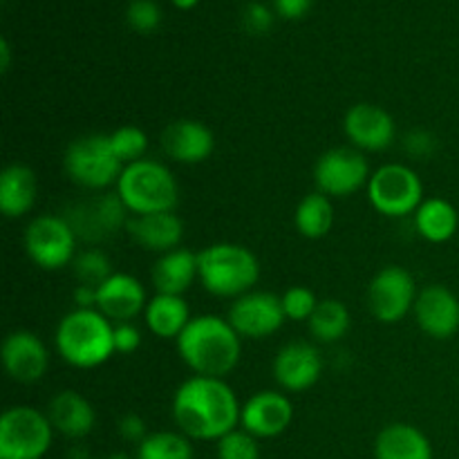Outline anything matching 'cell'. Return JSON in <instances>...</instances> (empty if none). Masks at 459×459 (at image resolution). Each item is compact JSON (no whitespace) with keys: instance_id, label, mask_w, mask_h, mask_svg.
Returning a JSON list of instances; mask_svg holds the SVG:
<instances>
[{"instance_id":"cell-42","label":"cell","mask_w":459,"mask_h":459,"mask_svg":"<svg viewBox=\"0 0 459 459\" xmlns=\"http://www.w3.org/2000/svg\"><path fill=\"white\" fill-rule=\"evenodd\" d=\"M0 70H9V43L7 40H0Z\"/></svg>"},{"instance_id":"cell-16","label":"cell","mask_w":459,"mask_h":459,"mask_svg":"<svg viewBox=\"0 0 459 459\" xmlns=\"http://www.w3.org/2000/svg\"><path fill=\"white\" fill-rule=\"evenodd\" d=\"M3 366L18 384H36L48 372L49 352L34 332H12L3 341Z\"/></svg>"},{"instance_id":"cell-20","label":"cell","mask_w":459,"mask_h":459,"mask_svg":"<svg viewBox=\"0 0 459 459\" xmlns=\"http://www.w3.org/2000/svg\"><path fill=\"white\" fill-rule=\"evenodd\" d=\"M146 290L130 273H112L97 290V309L117 325L130 323L146 309Z\"/></svg>"},{"instance_id":"cell-39","label":"cell","mask_w":459,"mask_h":459,"mask_svg":"<svg viewBox=\"0 0 459 459\" xmlns=\"http://www.w3.org/2000/svg\"><path fill=\"white\" fill-rule=\"evenodd\" d=\"M119 435L126 442H133L139 446L151 433L146 430V421L142 417L134 415V412H128V415H124L119 420Z\"/></svg>"},{"instance_id":"cell-14","label":"cell","mask_w":459,"mask_h":459,"mask_svg":"<svg viewBox=\"0 0 459 459\" xmlns=\"http://www.w3.org/2000/svg\"><path fill=\"white\" fill-rule=\"evenodd\" d=\"M294 420V406L290 397L273 390H260L247 399L240 412V426L255 439L278 437L290 429Z\"/></svg>"},{"instance_id":"cell-35","label":"cell","mask_w":459,"mask_h":459,"mask_svg":"<svg viewBox=\"0 0 459 459\" xmlns=\"http://www.w3.org/2000/svg\"><path fill=\"white\" fill-rule=\"evenodd\" d=\"M126 21L134 31H155L161 22V9L155 0H130L126 7Z\"/></svg>"},{"instance_id":"cell-3","label":"cell","mask_w":459,"mask_h":459,"mask_svg":"<svg viewBox=\"0 0 459 459\" xmlns=\"http://www.w3.org/2000/svg\"><path fill=\"white\" fill-rule=\"evenodd\" d=\"M56 350L61 359L81 370L103 366L115 350V323L97 307L65 314L56 327Z\"/></svg>"},{"instance_id":"cell-13","label":"cell","mask_w":459,"mask_h":459,"mask_svg":"<svg viewBox=\"0 0 459 459\" xmlns=\"http://www.w3.org/2000/svg\"><path fill=\"white\" fill-rule=\"evenodd\" d=\"M126 213H128V209L124 206V202L119 200L117 193H112V195H99L72 206L65 220L74 229L76 238L101 242L115 236L121 227H128Z\"/></svg>"},{"instance_id":"cell-36","label":"cell","mask_w":459,"mask_h":459,"mask_svg":"<svg viewBox=\"0 0 459 459\" xmlns=\"http://www.w3.org/2000/svg\"><path fill=\"white\" fill-rule=\"evenodd\" d=\"M242 25H245L249 34H264L273 25L272 9L264 3H260V0H254V3H249L242 9Z\"/></svg>"},{"instance_id":"cell-29","label":"cell","mask_w":459,"mask_h":459,"mask_svg":"<svg viewBox=\"0 0 459 459\" xmlns=\"http://www.w3.org/2000/svg\"><path fill=\"white\" fill-rule=\"evenodd\" d=\"M309 332L321 343H336L343 339L350 330V312L341 300L325 299L318 300L312 318H309Z\"/></svg>"},{"instance_id":"cell-32","label":"cell","mask_w":459,"mask_h":459,"mask_svg":"<svg viewBox=\"0 0 459 459\" xmlns=\"http://www.w3.org/2000/svg\"><path fill=\"white\" fill-rule=\"evenodd\" d=\"M110 143L121 164L128 166L133 161L143 160V152L148 148V134L137 126H121L110 134Z\"/></svg>"},{"instance_id":"cell-8","label":"cell","mask_w":459,"mask_h":459,"mask_svg":"<svg viewBox=\"0 0 459 459\" xmlns=\"http://www.w3.org/2000/svg\"><path fill=\"white\" fill-rule=\"evenodd\" d=\"M368 200L377 213L403 218L420 209L424 202V184L420 175L403 164H385L372 173L368 182Z\"/></svg>"},{"instance_id":"cell-10","label":"cell","mask_w":459,"mask_h":459,"mask_svg":"<svg viewBox=\"0 0 459 459\" xmlns=\"http://www.w3.org/2000/svg\"><path fill=\"white\" fill-rule=\"evenodd\" d=\"M372 173L359 148L339 146L323 152L314 166V182L327 197H350L368 186Z\"/></svg>"},{"instance_id":"cell-43","label":"cell","mask_w":459,"mask_h":459,"mask_svg":"<svg viewBox=\"0 0 459 459\" xmlns=\"http://www.w3.org/2000/svg\"><path fill=\"white\" fill-rule=\"evenodd\" d=\"M67 459H92V455H90L85 448H72V451L67 453Z\"/></svg>"},{"instance_id":"cell-27","label":"cell","mask_w":459,"mask_h":459,"mask_svg":"<svg viewBox=\"0 0 459 459\" xmlns=\"http://www.w3.org/2000/svg\"><path fill=\"white\" fill-rule=\"evenodd\" d=\"M459 215L457 209L448 200L442 197H430L420 204L415 211V229L424 240L433 245L448 242L457 233Z\"/></svg>"},{"instance_id":"cell-45","label":"cell","mask_w":459,"mask_h":459,"mask_svg":"<svg viewBox=\"0 0 459 459\" xmlns=\"http://www.w3.org/2000/svg\"><path fill=\"white\" fill-rule=\"evenodd\" d=\"M106 459H133V457H128L126 453H112V455H108Z\"/></svg>"},{"instance_id":"cell-25","label":"cell","mask_w":459,"mask_h":459,"mask_svg":"<svg viewBox=\"0 0 459 459\" xmlns=\"http://www.w3.org/2000/svg\"><path fill=\"white\" fill-rule=\"evenodd\" d=\"M377 459H433V446L420 429L411 424H390L375 444Z\"/></svg>"},{"instance_id":"cell-44","label":"cell","mask_w":459,"mask_h":459,"mask_svg":"<svg viewBox=\"0 0 459 459\" xmlns=\"http://www.w3.org/2000/svg\"><path fill=\"white\" fill-rule=\"evenodd\" d=\"M197 0H173L175 7H179V9H191Z\"/></svg>"},{"instance_id":"cell-34","label":"cell","mask_w":459,"mask_h":459,"mask_svg":"<svg viewBox=\"0 0 459 459\" xmlns=\"http://www.w3.org/2000/svg\"><path fill=\"white\" fill-rule=\"evenodd\" d=\"M281 300L282 309H285V316L290 318V321H309L318 305V299L314 296V291L303 285L290 287V290L281 296Z\"/></svg>"},{"instance_id":"cell-30","label":"cell","mask_w":459,"mask_h":459,"mask_svg":"<svg viewBox=\"0 0 459 459\" xmlns=\"http://www.w3.org/2000/svg\"><path fill=\"white\" fill-rule=\"evenodd\" d=\"M137 459H193L191 437L173 430L151 433L137 446Z\"/></svg>"},{"instance_id":"cell-24","label":"cell","mask_w":459,"mask_h":459,"mask_svg":"<svg viewBox=\"0 0 459 459\" xmlns=\"http://www.w3.org/2000/svg\"><path fill=\"white\" fill-rule=\"evenodd\" d=\"M200 278L197 272V254L188 249H173L161 254L152 267V285L157 294L182 296L188 287Z\"/></svg>"},{"instance_id":"cell-9","label":"cell","mask_w":459,"mask_h":459,"mask_svg":"<svg viewBox=\"0 0 459 459\" xmlns=\"http://www.w3.org/2000/svg\"><path fill=\"white\" fill-rule=\"evenodd\" d=\"M25 251L36 267L56 272L74 263L76 233L65 215H39L25 229Z\"/></svg>"},{"instance_id":"cell-22","label":"cell","mask_w":459,"mask_h":459,"mask_svg":"<svg viewBox=\"0 0 459 459\" xmlns=\"http://www.w3.org/2000/svg\"><path fill=\"white\" fill-rule=\"evenodd\" d=\"M48 417L52 421L54 430L70 439L85 437V435L92 433L94 424H97V412H94L92 403L83 394L74 393V390L58 393L49 402Z\"/></svg>"},{"instance_id":"cell-4","label":"cell","mask_w":459,"mask_h":459,"mask_svg":"<svg viewBox=\"0 0 459 459\" xmlns=\"http://www.w3.org/2000/svg\"><path fill=\"white\" fill-rule=\"evenodd\" d=\"M197 272L209 294L236 300L254 291L260 278V263L247 247L218 242L197 254Z\"/></svg>"},{"instance_id":"cell-15","label":"cell","mask_w":459,"mask_h":459,"mask_svg":"<svg viewBox=\"0 0 459 459\" xmlns=\"http://www.w3.org/2000/svg\"><path fill=\"white\" fill-rule=\"evenodd\" d=\"M323 372V359L318 348L305 341L287 343L278 350L273 359V377L278 385L287 393H303L309 390Z\"/></svg>"},{"instance_id":"cell-6","label":"cell","mask_w":459,"mask_h":459,"mask_svg":"<svg viewBox=\"0 0 459 459\" xmlns=\"http://www.w3.org/2000/svg\"><path fill=\"white\" fill-rule=\"evenodd\" d=\"M67 178L90 191H103L119 182L121 164L110 143V134H83L65 148L63 157Z\"/></svg>"},{"instance_id":"cell-40","label":"cell","mask_w":459,"mask_h":459,"mask_svg":"<svg viewBox=\"0 0 459 459\" xmlns=\"http://www.w3.org/2000/svg\"><path fill=\"white\" fill-rule=\"evenodd\" d=\"M273 7H276V12L281 13L282 18L294 21V18L305 16V13L309 12L312 0H273Z\"/></svg>"},{"instance_id":"cell-37","label":"cell","mask_w":459,"mask_h":459,"mask_svg":"<svg viewBox=\"0 0 459 459\" xmlns=\"http://www.w3.org/2000/svg\"><path fill=\"white\" fill-rule=\"evenodd\" d=\"M403 148H406L408 155L417 157V160H426V157L435 155V151H437V139H435V134L426 133V130H412L403 139Z\"/></svg>"},{"instance_id":"cell-38","label":"cell","mask_w":459,"mask_h":459,"mask_svg":"<svg viewBox=\"0 0 459 459\" xmlns=\"http://www.w3.org/2000/svg\"><path fill=\"white\" fill-rule=\"evenodd\" d=\"M142 345V334L133 323H117L115 325V350L121 354L137 352Z\"/></svg>"},{"instance_id":"cell-17","label":"cell","mask_w":459,"mask_h":459,"mask_svg":"<svg viewBox=\"0 0 459 459\" xmlns=\"http://www.w3.org/2000/svg\"><path fill=\"white\" fill-rule=\"evenodd\" d=\"M415 318L430 339H451L459 330V299L442 285H429L417 294Z\"/></svg>"},{"instance_id":"cell-28","label":"cell","mask_w":459,"mask_h":459,"mask_svg":"<svg viewBox=\"0 0 459 459\" xmlns=\"http://www.w3.org/2000/svg\"><path fill=\"white\" fill-rule=\"evenodd\" d=\"M294 222L300 236L309 238V240L325 238L334 227V206H332L330 197L321 191L305 195L296 206Z\"/></svg>"},{"instance_id":"cell-2","label":"cell","mask_w":459,"mask_h":459,"mask_svg":"<svg viewBox=\"0 0 459 459\" xmlns=\"http://www.w3.org/2000/svg\"><path fill=\"white\" fill-rule=\"evenodd\" d=\"M178 352L195 375L224 379L240 361V334L233 330L229 318L202 314L193 316L179 334Z\"/></svg>"},{"instance_id":"cell-33","label":"cell","mask_w":459,"mask_h":459,"mask_svg":"<svg viewBox=\"0 0 459 459\" xmlns=\"http://www.w3.org/2000/svg\"><path fill=\"white\" fill-rule=\"evenodd\" d=\"M218 459H260L258 439L247 430H231L218 439Z\"/></svg>"},{"instance_id":"cell-1","label":"cell","mask_w":459,"mask_h":459,"mask_svg":"<svg viewBox=\"0 0 459 459\" xmlns=\"http://www.w3.org/2000/svg\"><path fill=\"white\" fill-rule=\"evenodd\" d=\"M242 406L224 379L191 377L173 397V420L179 433L200 442L222 439L240 424Z\"/></svg>"},{"instance_id":"cell-23","label":"cell","mask_w":459,"mask_h":459,"mask_svg":"<svg viewBox=\"0 0 459 459\" xmlns=\"http://www.w3.org/2000/svg\"><path fill=\"white\" fill-rule=\"evenodd\" d=\"M39 197V179L25 164H12L0 173V211L4 218H22Z\"/></svg>"},{"instance_id":"cell-12","label":"cell","mask_w":459,"mask_h":459,"mask_svg":"<svg viewBox=\"0 0 459 459\" xmlns=\"http://www.w3.org/2000/svg\"><path fill=\"white\" fill-rule=\"evenodd\" d=\"M227 318L238 334L255 341L276 334L287 321L281 296L269 291H249L236 299Z\"/></svg>"},{"instance_id":"cell-41","label":"cell","mask_w":459,"mask_h":459,"mask_svg":"<svg viewBox=\"0 0 459 459\" xmlns=\"http://www.w3.org/2000/svg\"><path fill=\"white\" fill-rule=\"evenodd\" d=\"M74 303L81 309H94L97 307V290L88 285H76Z\"/></svg>"},{"instance_id":"cell-19","label":"cell","mask_w":459,"mask_h":459,"mask_svg":"<svg viewBox=\"0 0 459 459\" xmlns=\"http://www.w3.org/2000/svg\"><path fill=\"white\" fill-rule=\"evenodd\" d=\"M161 148L179 164H202L215 151V137L202 121L178 119L170 121L161 133Z\"/></svg>"},{"instance_id":"cell-5","label":"cell","mask_w":459,"mask_h":459,"mask_svg":"<svg viewBox=\"0 0 459 459\" xmlns=\"http://www.w3.org/2000/svg\"><path fill=\"white\" fill-rule=\"evenodd\" d=\"M117 195L133 215L166 213L178 206L179 186L161 161L139 160L124 166L117 182Z\"/></svg>"},{"instance_id":"cell-26","label":"cell","mask_w":459,"mask_h":459,"mask_svg":"<svg viewBox=\"0 0 459 459\" xmlns=\"http://www.w3.org/2000/svg\"><path fill=\"white\" fill-rule=\"evenodd\" d=\"M143 318H146L148 330L155 336L178 341L193 316L182 296L155 294V299L148 300L143 309Z\"/></svg>"},{"instance_id":"cell-7","label":"cell","mask_w":459,"mask_h":459,"mask_svg":"<svg viewBox=\"0 0 459 459\" xmlns=\"http://www.w3.org/2000/svg\"><path fill=\"white\" fill-rule=\"evenodd\" d=\"M52 437L48 412L31 406L7 408L0 417V459H43Z\"/></svg>"},{"instance_id":"cell-31","label":"cell","mask_w":459,"mask_h":459,"mask_svg":"<svg viewBox=\"0 0 459 459\" xmlns=\"http://www.w3.org/2000/svg\"><path fill=\"white\" fill-rule=\"evenodd\" d=\"M72 267H74L79 285L94 287V290H99V287H101L103 282L115 273L112 272L110 258L99 249L81 251V254L74 258V263H72Z\"/></svg>"},{"instance_id":"cell-21","label":"cell","mask_w":459,"mask_h":459,"mask_svg":"<svg viewBox=\"0 0 459 459\" xmlns=\"http://www.w3.org/2000/svg\"><path fill=\"white\" fill-rule=\"evenodd\" d=\"M126 229L139 247L148 251H160V254L178 249L184 238V222L179 215H175V211L133 215Z\"/></svg>"},{"instance_id":"cell-11","label":"cell","mask_w":459,"mask_h":459,"mask_svg":"<svg viewBox=\"0 0 459 459\" xmlns=\"http://www.w3.org/2000/svg\"><path fill=\"white\" fill-rule=\"evenodd\" d=\"M415 278L408 269L397 267V264H388L381 269L372 278L370 290H368V305H370L372 316L385 325L406 318L408 312L415 309Z\"/></svg>"},{"instance_id":"cell-18","label":"cell","mask_w":459,"mask_h":459,"mask_svg":"<svg viewBox=\"0 0 459 459\" xmlns=\"http://www.w3.org/2000/svg\"><path fill=\"white\" fill-rule=\"evenodd\" d=\"M343 130L359 151H384L393 143L397 133L393 115L372 103H357L350 108Z\"/></svg>"}]
</instances>
